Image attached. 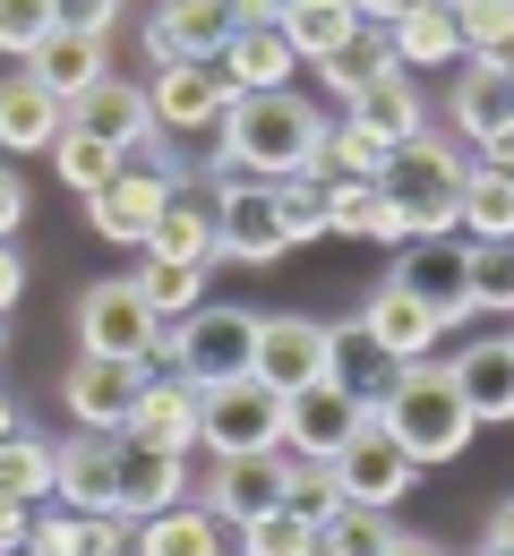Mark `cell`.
<instances>
[{"label":"cell","instance_id":"56","mask_svg":"<svg viewBox=\"0 0 514 556\" xmlns=\"http://www.w3.org/2000/svg\"><path fill=\"white\" fill-rule=\"evenodd\" d=\"M17 428H26V412H17V403H9V394H0V445H9V437H17Z\"/></svg>","mask_w":514,"mask_h":556},{"label":"cell","instance_id":"31","mask_svg":"<svg viewBox=\"0 0 514 556\" xmlns=\"http://www.w3.org/2000/svg\"><path fill=\"white\" fill-rule=\"evenodd\" d=\"M215 70L231 77L240 94H275V86H292V43H284V26H240Z\"/></svg>","mask_w":514,"mask_h":556},{"label":"cell","instance_id":"47","mask_svg":"<svg viewBox=\"0 0 514 556\" xmlns=\"http://www.w3.org/2000/svg\"><path fill=\"white\" fill-rule=\"evenodd\" d=\"M52 17H61L70 35H112V17H121V0H52Z\"/></svg>","mask_w":514,"mask_h":556},{"label":"cell","instance_id":"30","mask_svg":"<svg viewBox=\"0 0 514 556\" xmlns=\"http://www.w3.org/2000/svg\"><path fill=\"white\" fill-rule=\"evenodd\" d=\"M129 556H223V522L206 505L147 514V522H129Z\"/></svg>","mask_w":514,"mask_h":556},{"label":"cell","instance_id":"25","mask_svg":"<svg viewBox=\"0 0 514 556\" xmlns=\"http://www.w3.org/2000/svg\"><path fill=\"white\" fill-rule=\"evenodd\" d=\"M61 129H70V103L61 94H43L35 77H0V146H17V154H52L61 146Z\"/></svg>","mask_w":514,"mask_h":556},{"label":"cell","instance_id":"16","mask_svg":"<svg viewBox=\"0 0 514 556\" xmlns=\"http://www.w3.org/2000/svg\"><path fill=\"white\" fill-rule=\"evenodd\" d=\"M189 505H206L223 531L275 514V505H284V454H240V463H223V454H215V471H206V488H198Z\"/></svg>","mask_w":514,"mask_h":556},{"label":"cell","instance_id":"22","mask_svg":"<svg viewBox=\"0 0 514 556\" xmlns=\"http://www.w3.org/2000/svg\"><path fill=\"white\" fill-rule=\"evenodd\" d=\"M446 368H454V394H463V412L480 419V428H489V419H514V343L506 334L454 351Z\"/></svg>","mask_w":514,"mask_h":556},{"label":"cell","instance_id":"17","mask_svg":"<svg viewBox=\"0 0 514 556\" xmlns=\"http://www.w3.org/2000/svg\"><path fill=\"white\" fill-rule=\"evenodd\" d=\"M70 129L95 138V146H112V154H138V146L154 138V103H147V86H129V77H95L70 103Z\"/></svg>","mask_w":514,"mask_h":556},{"label":"cell","instance_id":"50","mask_svg":"<svg viewBox=\"0 0 514 556\" xmlns=\"http://www.w3.org/2000/svg\"><path fill=\"white\" fill-rule=\"evenodd\" d=\"M26 300V257H17V240H0V317Z\"/></svg>","mask_w":514,"mask_h":556},{"label":"cell","instance_id":"9","mask_svg":"<svg viewBox=\"0 0 514 556\" xmlns=\"http://www.w3.org/2000/svg\"><path fill=\"white\" fill-rule=\"evenodd\" d=\"M412 471H421V463H412V454H403V445H394V437L377 428V412H368L361 428H352V445L335 454L343 505H377V514H394V505L412 496Z\"/></svg>","mask_w":514,"mask_h":556},{"label":"cell","instance_id":"20","mask_svg":"<svg viewBox=\"0 0 514 556\" xmlns=\"http://www.w3.org/2000/svg\"><path fill=\"white\" fill-rule=\"evenodd\" d=\"M121 437H138V445H154V454H198V386L147 368V394H138V412H129Z\"/></svg>","mask_w":514,"mask_h":556},{"label":"cell","instance_id":"23","mask_svg":"<svg viewBox=\"0 0 514 556\" xmlns=\"http://www.w3.org/2000/svg\"><path fill=\"white\" fill-rule=\"evenodd\" d=\"M394 368H403V359H386V351L368 343L361 317H352V326H326V386H335V394H352L361 412H377V403H386Z\"/></svg>","mask_w":514,"mask_h":556},{"label":"cell","instance_id":"1","mask_svg":"<svg viewBox=\"0 0 514 556\" xmlns=\"http://www.w3.org/2000/svg\"><path fill=\"white\" fill-rule=\"evenodd\" d=\"M215 129H223L215 163L231 172V180H266V189H284V180H317L326 121H317V103H309L300 86H275V94H231V112H223Z\"/></svg>","mask_w":514,"mask_h":556},{"label":"cell","instance_id":"38","mask_svg":"<svg viewBox=\"0 0 514 556\" xmlns=\"http://www.w3.org/2000/svg\"><path fill=\"white\" fill-rule=\"evenodd\" d=\"M394 540H403V531H394V514H377V505H343V514L317 522V556H386Z\"/></svg>","mask_w":514,"mask_h":556},{"label":"cell","instance_id":"58","mask_svg":"<svg viewBox=\"0 0 514 556\" xmlns=\"http://www.w3.org/2000/svg\"><path fill=\"white\" fill-rule=\"evenodd\" d=\"M506 343H514V334H506Z\"/></svg>","mask_w":514,"mask_h":556},{"label":"cell","instance_id":"18","mask_svg":"<svg viewBox=\"0 0 514 556\" xmlns=\"http://www.w3.org/2000/svg\"><path fill=\"white\" fill-rule=\"evenodd\" d=\"M231 77L215 61H172V70H154L147 103H154V129H215L223 112H231Z\"/></svg>","mask_w":514,"mask_h":556},{"label":"cell","instance_id":"5","mask_svg":"<svg viewBox=\"0 0 514 556\" xmlns=\"http://www.w3.org/2000/svg\"><path fill=\"white\" fill-rule=\"evenodd\" d=\"M163 317H154L147 300H138V282L112 275V282H86V300H77V343L95 351V359H129V368H154L163 359Z\"/></svg>","mask_w":514,"mask_h":556},{"label":"cell","instance_id":"51","mask_svg":"<svg viewBox=\"0 0 514 556\" xmlns=\"http://www.w3.org/2000/svg\"><path fill=\"white\" fill-rule=\"evenodd\" d=\"M480 556H514V496L489 514V540H480Z\"/></svg>","mask_w":514,"mask_h":556},{"label":"cell","instance_id":"57","mask_svg":"<svg viewBox=\"0 0 514 556\" xmlns=\"http://www.w3.org/2000/svg\"><path fill=\"white\" fill-rule=\"evenodd\" d=\"M506 86H514V70H506Z\"/></svg>","mask_w":514,"mask_h":556},{"label":"cell","instance_id":"45","mask_svg":"<svg viewBox=\"0 0 514 556\" xmlns=\"http://www.w3.org/2000/svg\"><path fill=\"white\" fill-rule=\"evenodd\" d=\"M275 214H284V240H292V249L326 240V180H284V189H275Z\"/></svg>","mask_w":514,"mask_h":556},{"label":"cell","instance_id":"44","mask_svg":"<svg viewBox=\"0 0 514 556\" xmlns=\"http://www.w3.org/2000/svg\"><path fill=\"white\" fill-rule=\"evenodd\" d=\"M52 163H61V180H70L77 198H95L112 172H121V154L112 146H95V138H77V129H61V146H52Z\"/></svg>","mask_w":514,"mask_h":556},{"label":"cell","instance_id":"42","mask_svg":"<svg viewBox=\"0 0 514 556\" xmlns=\"http://www.w3.org/2000/svg\"><path fill=\"white\" fill-rule=\"evenodd\" d=\"M231 556H317V522H300V514H258V522H240L231 531Z\"/></svg>","mask_w":514,"mask_h":556},{"label":"cell","instance_id":"55","mask_svg":"<svg viewBox=\"0 0 514 556\" xmlns=\"http://www.w3.org/2000/svg\"><path fill=\"white\" fill-rule=\"evenodd\" d=\"M386 556H446V548H438V540H412V531H403V540H394Z\"/></svg>","mask_w":514,"mask_h":556},{"label":"cell","instance_id":"49","mask_svg":"<svg viewBox=\"0 0 514 556\" xmlns=\"http://www.w3.org/2000/svg\"><path fill=\"white\" fill-rule=\"evenodd\" d=\"M26 540H35V505L0 496V556H26Z\"/></svg>","mask_w":514,"mask_h":556},{"label":"cell","instance_id":"39","mask_svg":"<svg viewBox=\"0 0 514 556\" xmlns=\"http://www.w3.org/2000/svg\"><path fill=\"white\" fill-rule=\"evenodd\" d=\"M129 282H138V300H147L163 326H180L189 308H206V266H163V257H147Z\"/></svg>","mask_w":514,"mask_h":556},{"label":"cell","instance_id":"6","mask_svg":"<svg viewBox=\"0 0 514 556\" xmlns=\"http://www.w3.org/2000/svg\"><path fill=\"white\" fill-rule=\"evenodd\" d=\"M198 445L240 463V454H275L284 445V394H266L258 377H231L198 394Z\"/></svg>","mask_w":514,"mask_h":556},{"label":"cell","instance_id":"14","mask_svg":"<svg viewBox=\"0 0 514 556\" xmlns=\"http://www.w3.org/2000/svg\"><path fill=\"white\" fill-rule=\"evenodd\" d=\"M361 403L352 394H335L326 377L317 386H300V394H284V454L292 463H335L343 445H352V428H361Z\"/></svg>","mask_w":514,"mask_h":556},{"label":"cell","instance_id":"32","mask_svg":"<svg viewBox=\"0 0 514 556\" xmlns=\"http://www.w3.org/2000/svg\"><path fill=\"white\" fill-rule=\"evenodd\" d=\"M506 121H514V86H506V70L472 61V77H454V129H463L472 146H489Z\"/></svg>","mask_w":514,"mask_h":556},{"label":"cell","instance_id":"43","mask_svg":"<svg viewBox=\"0 0 514 556\" xmlns=\"http://www.w3.org/2000/svg\"><path fill=\"white\" fill-rule=\"evenodd\" d=\"M472 317H514V240L472 249Z\"/></svg>","mask_w":514,"mask_h":556},{"label":"cell","instance_id":"52","mask_svg":"<svg viewBox=\"0 0 514 556\" xmlns=\"http://www.w3.org/2000/svg\"><path fill=\"white\" fill-rule=\"evenodd\" d=\"M352 9H361V26H394V17L421 9V0H352Z\"/></svg>","mask_w":514,"mask_h":556},{"label":"cell","instance_id":"59","mask_svg":"<svg viewBox=\"0 0 514 556\" xmlns=\"http://www.w3.org/2000/svg\"><path fill=\"white\" fill-rule=\"evenodd\" d=\"M506 9H514V0H506Z\"/></svg>","mask_w":514,"mask_h":556},{"label":"cell","instance_id":"60","mask_svg":"<svg viewBox=\"0 0 514 556\" xmlns=\"http://www.w3.org/2000/svg\"><path fill=\"white\" fill-rule=\"evenodd\" d=\"M26 556H35V548H26Z\"/></svg>","mask_w":514,"mask_h":556},{"label":"cell","instance_id":"34","mask_svg":"<svg viewBox=\"0 0 514 556\" xmlns=\"http://www.w3.org/2000/svg\"><path fill=\"white\" fill-rule=\"evenodd\" d=\"M326 231H343V240H394L403 249V223L377 198V180H335L326 189Z\"/></svg>","mask_w":514,"mask_h":556},{"label":"cell","instance_id":"13","mask_svg":"<svg viewBox=\"0 0 514 556\" xmlns=\"http://www.w3.org/2000/svg\"><path fill=\"white\" fill-rule=\"evenodd\" d=\"M249 377L266 386V394H300V386H317L326 377V326L317 317H258V351H249Z\"/></svg>","mask_w":514,"mask_h":556},{"label":"cell","instance_id":"33","mask_svg":"<svg viewBox=\"0 0 514 556\" xmlns=\"http://www.w3.org/2000/svg\"><path fill=\"white\" fill-rule=\"evenodd\" d=\"M52 471H61V445H52V437L17 428V437L0 445V496H17V505H52Z\"/></svg>","mask_w":514,"mask_h":556},{"label":"cell","instance_id":"54","mask_svg":"<svg viewBox=\"0 0 514 556\" xmlns=\"http://www.w3.org/2000/svg\"><path fill=\"white\" fill-rule=\"evenodd\" d=\"M231 9H240V26H275L284 17V0H231Z\"/></svg>","mask_w":514,"mask_h":556},{"label":"cell","instance_id":"8","mask_svg":"<svg viewBox=\"0 0 514 556\" xmlns=\"http://www.w3.org/2000/svg\"><path fill=\"white\" fill-rule=\"evenodd\" d=\"M240 35V9L231 0H154L147 17V61L172 70V61H223Z\"/></svg>","mask_w":514,"mask_h":556},{"label":"cell","instance_id":"41","mask_svg":"<svg viewBox=\"0 0 514 556\" xmlns=\"http://www.w3.org/2000/svg\"><path fill=\"white\" fill-rule=\"evenodd\" d=\"M275 454H284V445H275ZM284 514H300V522L343 514V480H335V463H292V454H284Z\"/></svg>","mask_w":514,"mask_h":556},{"label":"cell","instance_id":"15","mask_svg":"<svg viewBox=\"0 0 514 556\" xmlns=\"http://www.w3.org/2000/svg\"><path fill=\"white\" fill-rule=\"evenodd\" d=\"M112 445H121V437L77 428L70 445H61V471H52V505L95 514V522H121V463H112Z\"/></svg>","mask_w":514,"mask_h":556},{"label":"cell","instance_id":"46","mask_svg":"<svg viewBox=\"0 0 514 556\" xmlns=\"http://www.w3.org/2000/svg\"><path fill=\"white\" fill-rule=\"evenodd\" d=\"M52 26H61V17H52V0H0V52H9V61H26Z\"/></svg>","mask_w":514,"mask_h":556},{"label":"cell","instance_id":"26","mask_svg":"<svg viewBox=\"0 0 514 556\" xmlns=\"http://www.w3.org/2000/svg\"><path fill=\"white\" fill-rule=\"evenodd\" d=\"M454 231H463L472 249H498V240H514V172L472 163V172H463V198H454Z\"/></svg>","mask_w":514,"mask_h":556},{"label":"cell","instance_id":"24","mask_svg":"<svg viewBox=\"0 0 514 556\" xmlns=\"http://www.w3.org/2000/svg\"><path fill=\"white\" fill-rule=\"evenodd\" d=\"M26 77L43 86V94H61V103H77L95 77H112V61H103V35H70V26H52L35 52H26Z\"/></svg>","mask_w":514,"mask_h":556},{"label":"cell","instance_id":"48","mask_svg":"<svg viewBox=\"0 0 514 556\" xmlns=\"http://www.w3.org/2000/svg\"><path fill=\"white\" fill-rule=\"evenodd\" d=\"M26 206H35V198H26V172H17V163H0V240H17Z\"/></svg>","mask_w":514,"mask_h":556},{"label":"cell","instance_id":"2","mask_svg":"<svg viewBox=\"0 0 514 556\" xmlns=\"http://www.w3.org/2000/svg\"><path fill=\"white\" fill-rule=\"evenodd\" d=\"M377 428H386L412 463H454V454L472 445V428H480V419L463 412V394H454V368H446V359H403V368H394V386H386V403H377Z\"/></svg>","mask_w":514,"mask_h":556},{"label":"cell","instance_id":"40","mask_svg":"<svg viewBox=\"0 0 514 556\" xmlns=\"http://www.w3.org/2000/svg\"><path fill=\"white\" fill-rule=\"evenodd\" d=\"M446 17H454V35H463V61H498L514 43V9L506 0H446Z\"/></svg>","mask_w":514,"mask_h":556},{"label":"cell","instance_id":"11","mask_svg":"<svg viewBox=\"0 0 514 556\" xmlns=\"http://www.w3.org/2000/svg\"><path fill=\"white\" fill-rule=\"evenodd\" d=\"M138 394H147V368H129V359H95V351H77V368L61 377L70 419H77V428H95V437H121L129 412H138Z\"/></svg>","mask_w":514,"mask_h":556},{"label":"cell","instance_id":"19","mask_svg":"<svg viewBox=\"0 0 514 556\" xmlns=\"http://www.w3.org/2000/svg\"><path fill=\"white\" fill-rule=\"evenodd\" d=\"M112 463H121V522H147V514L189 505V454H154L138 437H121Z\"/></svg>","mask_w":514,"mask_h":556},{"label":"cell","instance_id":"28","mask_svg":"<svg viewBox=\"0 0 514 556\" xmlns=\"http://www.w3.org/2000/svg\"><path fill=\"white\" fill-rule=\"evenodd\" d=\"M284 43H292V61H335L352 35H361V9L352 0H284Z\"/></svg>","mask_w":514,"mask_h":556},{"label":"cell","instance_id":"36","mask_svg":"<svg viewBox=\"0 0 514 556\" xmlns=\"http://www.w3.org/2000/svg\"><path fill=\"white\" fill-rule=\"evenodd\" d=\"M317 70H326V86L343 94V112L361 103L377 77H403V70H394V52H386V26H361V35H352V43L335 52V61H317Z\"/></svg>","mask_w":514,"mask_h":556},{"label":"cell","instance_id":"21","mask_svg":"<svg viewBox=\"0 0 514 556\" xmlns=\"http://www.w3.org/2000/svg\"><path fill=\"white\" fill-rule=\"evenodd\" d=\"M361 334H368L377 351H386V359H429L446 326L429 317V308H421V300H412V291H394V282H377V291L361 300Z\"/></svg>","mask_w":514,"mask_h":556},{"label":"cell","instance_id":"37","mask_svg":"<svg viewBox=\"0 0 514 556\" xmlns=\"http://www.w3.org/2000/svg\"><path fill=\"white\" fill-rule=\"evenodd\" d=\"M377 172H386V138H368L352 112H343V121H326V146H317V180L335 189V180H377Z\"/></svg>","mask_w":514,"mask_h":556},{"label":"cell","instance_id":"29","mask_svg":"<svg viewBox=\"0 0 514 556\" xmlns=\"http://www.w3.org/2000/svg\"><path fill=\"white\" fill-rule=\"evenodd\" d=\"M147 257H163V266H206V275H215V266H223V249H215V206L172 198V206L154 214V231H147Z\"/></svg>","mask_w":514,"mask_h":556},{"label":"cell","instance_id":"4","mask_svg":"<svg viewBox=\"0 0 514 556\" xmlns=\"http://www.w3.org/2000/svg\"><path fill=\"white\" fill-rule=\"evenodd\" d=\"M249 351H258V317L249 308H189L172 334H163V359H172V377H189L198 394L206 386H231V377H249Z\"/></svg>","mask_w":514,"mask_h":556},{"label":"cell","instance_id":"7","mask_svg":"<svg viewBox=\"0 0 514 556\" xmlns=\"http://www.w3.org/2000/svg\"><path fill=\"white\" fill-rule=\"evenodd\" d=\"M394 291H412L438 326H463L472 317V240L463 231H429V240H403L394 249Z\"/></svg>","mask_w":514,"mask_h":556},{"label":"cell","instance_id":"12","mask_svg":"<svg viewBox=\"0 0 514 556\" xmlns=\"http://www.w3.org/2000/svg\"><path fill=\"white\" fill-rule=\"evenodd\" d=\"M215 249L231 257V266H275V257L292 249L266 180H231V189H215Z\"/></svg>","mask_w":514,"mask_h":556},{"label":"cell","instance_id":"10","mask_svg":"<svg viewBox=\"0 0 514 556\" xmlns=\"http://www.w3.org/2000/svg\"><path fill=\"white\" fill-rule=\"evenodd\" d=\"M180 198V180L172 172H154V163H121L95 198H86V214H95V231L103 240H121V249H147V231H154V214Z\"/></svg>","mask_w":514,"mask_h":556},{"label":"cell","instance_id":"27","mask_svg":"<svg viewBox=\"0 0 514 556\" xmlns=\"http://www.w3.org/2000/svg\"><path fill=\"white\" fill-rule=\"evenodd\" d=\"M386 52H394V70H446V61H463V35H454V17H446V0H421V9H403L394 26H386Z\"/></svg>","mask_w":514,"mask_h":556},{"label":"cell","instance_id":"35","mask_svg":"<svg viewBox=\"0 0 514 556\" xmlns=\"http://www.w3.org/2000/svg\"><path fill=\"white\" fill-rule=\"evenodd\" d=\"M352 121H361L368 138H386V146H403V138H421V129H429V112H421L412 77H377L361 103H352Z\"/></svg>","mask_w":514,"mask_h":556},{"label":"cell","instance_id":"53","mask_svg":"<svg viewBox=\"0 0 514 556\" xmlns=\"http://www.w3.org/2000/svg\"><path fill=\"white\" fill-rule=\"evenodd\" d=\"M480 163H489V172H514V121H506L489 146H480Z\"/></svg>","mask_w":514,"mask_h":556},{"label":"cell","instance_id":"3","mask_svg":"<svg viewBox=\"0 0 514 556\" xmlns=\"http://www.w3.org/2000/svg\"><path fill=\"white\" fill-rule=\"evenodd\" d=\"M463 146H446L438 129L386 146V172H377V198L394 206L403 240H429V231H454V198H463Z\"/></svg>","mask_w":514,"mask_h":556}]
</instances>
